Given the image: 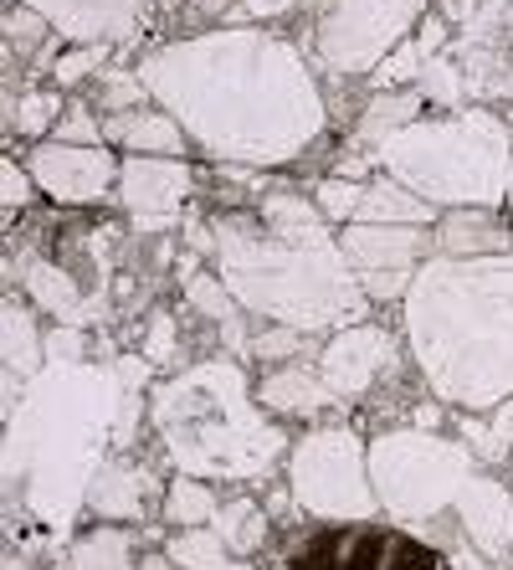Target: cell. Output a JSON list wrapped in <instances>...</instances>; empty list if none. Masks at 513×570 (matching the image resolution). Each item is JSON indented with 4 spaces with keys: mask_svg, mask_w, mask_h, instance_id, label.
<instances>
[{
    "mask_svg": "<svg viewBox=\"0 0 513 570\" xmlns=\"http://www.w3.org/2000/svg\"><path fill=\"white\" fill-rule=\"evenodd\" d=\"M103 52H108V47H72V52H62V57H57V67H52V82H57V88L82 82L92 67L103 62Z\"/></svg>",
    "mask_w": 513,
    "mask_h": 570,
    "instance_id": "31",
    "label": "cell"
},
{
    "mask_svg": "<svg viewBox=\"0 0 513 570\" xmlns=\"http://www.w3.org/2000/svg\"><path fill=\"white\" fill-rule=\"evenodd\" d=\"M31 186H37V180H31V175L21 170L16 159H0V206H6V216H11L16 206H27Z\"/></svg>",
    "mask_w": 513,
    "mask_h": 570,
    "instance_id": "34",
    "label": "cell"
},
{
    "mask_svg": "<svg viewBox=\"0 0 513 570\" xmlns=\"http://www.w3.org/2000/svg\"><path fill=\"white\" fill-rule=\"evenodd\" d=\"M82 350H88V340L78 324H57L47 334V365H82Z\"/></svg>",
    "mask_w": 513,
    "mask_h": 570,
    "instance_id": "33",
    "label": "cell"
},
{
    "mask_svg": "<svg viewBox=\"0 0 513 570\" xmlns=\"http://www.w3.org/2000/svg\"><path fill=\"white\" fill-rule=\"evenodd\" d=\"M119 159L108 155L103 145H37L31 149V180L37 190L57 200V206H88V200H103L108 190L119 186Z\"/></svg>",
    "mask_w": 513,
    "mask_h": 570,
    "instance_id": "11",
    "label": "cell"
},
{
    "mask_svg": "<svg viewBox=\"0 0 513 570\" xmlns=\"http://www.w3.org/2000/svg\"><path fill=\"white\" fill-rule=\"evenodd\" d=\"M62 145H103V129L92 124L88 108H72L62 124Z\"/></svg>",
    "mask_w": 513,
    "mask_h": 570,
    "instance_id": "37",
    "label": "cell"
},
{
    "mask_svg": "<svg viewBox=\"0 0 513 570\" xmlns=\"http://www.w3.org/2000/svg\"><path fill=\"white\" fill-rule=\"evenodd\" d=\"M422 98H436V104H447V108L462 104V82H457V72H452V62H426Z\"/></svg>",
    "mask_w": 513,
    "mask_h": 570,
    "instance_id": "32",
    "label": "cell"
},
{
    "mask_svg": "<svg viewBox=\"0 0 513 570\" xmlns=\"http://www.w3.org/2000/svg\"><path fill=\"white\" fill-rule=\"evenodd\" d=\"M41 27H47V21H41L37 11H21V16H11V21H6V37H11V41H37Z\"/></svg>",
    "mask_w": 513,
    "mask_h": 570,
    "instance_id": "40",
    "label": "cell"
},
{
    "mask_svg": "<svg viewBox=\"0 0 513 570\" xmlns=\"http://www.w3.org/2000/svg\"><path fill=\"white\" fill-rule=\"evenodd\" d=\"M52 31H62L78 47H114L145 27L149 0H21Z\"/></svg>",
    "mask_w": 513,
    "mask_h": 570,
    "instance_id": "12",
    "label": "cell"
},
{
    "mask_svg": "<svg viewBox=\"0 0 513 570\" xmlns=\"http://www.w3.org/2000/svg\"><path fill=\"white\" fill-rule=\"evenodd\" d=\"M375 159L426 206L493 212L499 200H509L513 134L499 114L462 108L452 119H416L411 129L391 134Z\"/></svg>",
    "mask_w": 513,
    "mask_h": 570,
    "instance_id": "6",
    "label": "cell"
},
{
    "mask_svg": "<svg viewBox=\"0 0 513 570\" xmlns=\"http://www.w3.org/2000/svg\"><path fill=\"white\" fill-rule=\"evenodd\" d=\"M406 340L442 401L503 406L513 396V253L432 257L406 293Z\"/></svg>",
    "mask_w": 513,
    "mask_h": 570,
    "instance_id": "2",
    "label": "cell"
},
{
    "mask_svg": "<svg viewBox=\"0 0 513 570\" xmlns=\"http://www.w3.org/2000/svg\"><path fill=\"white\" fill-rule=\"evenodd\" d=\"M216 273L231 288L237 308L273 318L277 330H329V324H355L365 308L355 267L344 247L314 226L298 237L277 232H251V226H216Z\"/></svg>",
    "mask_w": 513,
    "mask_h": 570,
    "instance_id": "4",
    "label": "cell"
},
{
    "mask_svg": "<svg viewBox=\"0 0 513 570\" xmlns=\"http://www.w3.org/2000/svg\"><path fill=\"white\" fill-rule=\"evenodd\" d=\"M457 519L462 534L483 550V556H503L513 544V493L503 489L499 478H467V489L457 499Z\"/></svg>",
    "mask_w": 513,
    "mask_h": 570,
    "instance_id": "15",
    "label": "cell"
},
{
    "mask_svg": "<svg viewBox=\"0 0 513 570\" xmlns=\"http://www.w3.org/2000/svg\"><path fill=\"white\" fill-rule=\"evenodd\" d=\"M124 381L119 371L92 365H47L37 375L27 406L11 416L6 478H31V509L52 530H67L72 509L88 504V483L98 473L103 438L119 432Z\"/></svg>",
    "mask_w": 513,
    "mask_h": 570,
    "instance_id": "3",
    "label": "cell"
},
{
    "mask_svg": "<svg viewBox=\"0 0 513 570\" xmlns=\"http://www.w3.org/2000/svg\"><path fill=\"white\" fill-rule=\"evenodd\" d=\"M103 139H114L119 149H134V155H149V159H180L190 134H185L170 114L139 108V114H119V119H108Z\"/></svg>",
    "mask_w": 513,
    "mask_h": 570,
    "instance_id": "17",
    "label": "cell"
},
{
    "mask_svg": "<svg viewBox=\"0 0 513 570\" xmlns=\"http://www.w3.org/2000/svg\"><path fill=\"white\" fill-rule=\"evenodd\" d=\"M190 196V170L180 159H149L129 155L119 170V200L129 206V216H139V226H165Z\"/></svg>",
    "mask_w": 513,
    "mask_h": 570,
    "instance_id": "14",
    "label": "cell"
},
{
    "mask_svg": "<svg viewBox=\"0 0 513 570\" xmlns=\"http://www.w3.org/2000/svg\"><path fill=\"white\" fill-rule=\"evenodd\" d=\"M72 570H134V540L114 524L82 534L72 544Z\"/></svg>",
    "mask_w": 513,
    "mask_h": 570,
    "instance_id": "25",
    "label": "cell"
},
{
    "mask_svg": "<svg viewBox=\"0 0 513 570\" xmlns=\"http://www.w3.org/2000/svg\"><path fill=\"white\" fill-rule=\"evenodd\" d=\"M149 98L211 159L273 170L324 134V98L283 37L257 27L200 31L149 52L134 67Z\"/></svg>",
    "mask_w": 513,
    "mask_h": 570,
    "instance_id": "1",
    "label": "cell"
},
{
    "mask_svg": "<svg viewBox=\"0 0 513 570\" xmlns=\"http://www.w3.org/2000/svg\"><path fill=\"white\" fill-rule=\"evenodd\" d=\"M447 6H467V0H447Z\"/></svg>",
    "mask_w": 513,
    "mask_h": 570,
    "instance_id": "45",
    "label": "cell"
},
{
    "mask_svg": "<svg viewBox=\"0 0 513 570\" xmlns=\"http://www.w3.org/2000/svg\"><path fill=\"white\" fill-rule=\"evenodd\" d=\"M318 212L329 216V222H355L359 206H365V186L349 180V175H329V180H318Z\"/></svg>",
    "mask_w": 513,
    "mask_h": 570,
    "instance_id": "29",
    "label": "cell"
},
{
    "mask_svg": "<svg viewBox=\"0 0 513 570\" xmlns=\"http://www.w3.org/2000/svg\"><path fill=\"white\" fill-rule=\"evenodd\" d=\"M170 350H175V324H170V314H159L155 330H149V340H145V360L155 365V360H165Z\"/></svg>",
    "mask_w": 513,
    "mask_h": 570,
    "instance_id": "39",
    "label": "cell"
},
{
    "mask_svg": "<svg viewBox=\"0 0 513 570\" xmlns=\"http://www.w3.org/2000/svg\"><path fill=\"white\" fill-rule=\"evenodd\" d=\"M27 293H31V304H41L47 314H57V324H88L92 304L82 298V288L72 283V273L57 263H31L27 267Z\"/></svg>",
    "mask_w": 513,
    "mask_h": 570,
    "instance_id": "19",
    "label": "cell"
},
{
    "mask_svg": "<svg viewBox=\"0 0 513 570\" xmlns=\"http://www.w3.org/2000/svg\"><path fill=\"white\" fill-rule=\"evenodd\" d=\"M155 489V478L145 468L124 463V458H108L88 483V509L103 519H139L145 514V499Z\"/></svg>",
    "mask_w": 513,
    "mask_h": 570,
    "instance_id": "16",
    "label": "cell"
},
{
    "mask_svg": "<svg viewBox=\"0 0 513 570\" xmlns=\"http://www.w3.org/2000/svg\"><path fill=\"white\" fill-rule=\"evenodd\" d=\"M509 422H513V412H503V426H477V422H467V448H473L477 458H487V463H499L503 452H509V442H503Z\"/></svg>",
    "mask_w": 513,
    "mask_h": 570,
    "instance_id": "35",
    "label": "cell"
},
{
    "mask_svg": "<svg viewBox=\"0 0 513 570\" xmlns=\"http://www.w3.org/2000/svg\"><path fill=\"white\" fill-rule=\"evenodd\" d=\"M216 493L200 483V478H175L170 493H165V519H170L175 530H206L216 524Z\"/></svg>",
    "mask_w": 513,
    "mask_h": 570,
    "instance_id": "23",
    "label": "cell"
},
{
    "mask_svg": "<svg viewBox=\"0 0 513 570\" xmlns=\"http://www.w3.org/2000/svg\"><path fill=\"white\" fill-rule=\"evenodd\" d=\"M185 298L206 318H221V324L237 318V298H231V288L221 283V273H190V278H185Z\"/></svg>",
    "mask_w": 513,
    "mask_h": 570,
    "instance_id": "28",
    "label": "cell"
},
{
    "mask_svg": "<svg viewBox=\"0 0 513 570\" xmlns=\"http://www.w3.org/2000/svg\"><path fill=\"white\" fill-rule=\"evenodd\" d=\"M41 360H47V340L37 334L31 314L21 304L0 308V365L6 375H37Z\"/></svg>",
    "mask_w": 513,
    "mask_h": 570,
    "instance_id": "22",
    "label": "cell"
},
{
    "mask_svg": "<svg viewBox=\"0 0 513 570\" xmlns=\"http://www.w3.org/2000/svg\"><path fill=\"white\" fill-rule=\"evenodd\" d=\"M369 478H375V499L395 524H422L442 509H457L473 478V448L422 426L385 432L369 442Z\"/></svg>",
    "mask_w": 513,
    "mask_h": 570,
    "instance_id": "7",
    "label": "cell"
},
{
    "mask_svg": "<svg viewBox=\"0 0 513 570\" xmlns=\"http://www.w3.org/2000/svg\"><path fill=\"white\" fill-rule=\"evenodd\" d=\"M503 206H509V216H513V170H509V200H503Z\"/></svg>",
    "mask_w": 513,
    "mask_h": 570,
    "instance_id": "43",
    "label": "cell"
},
{
    "mask_svg": "<svg viewBox=\"0 0 513 570\" xmlns=\"http://www.w3.org/2000/svg\"><path fill=\"white\" fill-rule=\"evenodd\" d=\"M57 114H62V98H57V94H27L21 104L11 108V129H21L27 139H37V134L47 129Z\"/></svg>",
    "mask_w": 513,
    "mask_h": 570,
    "instance_id": "30",
    "label": "cell"
},
{
    "mask_svg": "<svg viewBox=\"0 0 513 570\" xmlns=\"http://www.w3.org/2000/svg\"><path fill=\"white\" fill-rule=\"evenodd\" d=\"M426 0H329L318 16V62L334 72H375L422 27Z\"/></svg>",
    "mask_w": 513,
    "mask_h": 570,
    "instance_id": "9",
    "label": "cell"
},
{
    "mask_svg": "<svg viewBox=\"0 0 513 570\" xmlns=\"http://www.w3.org/2000/svg\"><path fill=\"white\" fill-rule=\"evenodd\" d=\"M359 226H426L432 222V206H426L422 196H411L401 180H375V186H365V206H359L355 216Z\"/></svg>",
    "mask_w": 513,
    "mask_h": 570,
    "instance_id": "21",
    "label": "cell"
},
{
    "mask_svg": "<svg viewBox=\"0 0 513 570\" xmlns=\"http://www.w3.org/2000/svg\"><path fill=\"white\" fill-rule=\"evenodd\" d=\"M196 6H200V11H221L226 0H196Z\"/></svg>",
    "mask_w": 513,
    "mask_h": 570,
    "instance_id": "42",
    "label": "cell"
},
{
    "mask_svg": "<svg viewBox=\"0 0 513 570\" xmlns=\"http://www.w3.org/2000/svg\"><path fill=\"white\" fill-rule=\"evenodd\" d=\"M395 360V340L375 324H344L334 334L324 355H318V375L329 381L334 401H359L369 385L381 381V371Z\"/></svg>",
    "mask_w": 513,
    "mask_h": 570,
    "instance_id": "13",
    "label": "cell"
},
{
    "mask_svg": "<svg viewBox=\"0 0 513 570\" xmlns=\"http://www.w3.org/2000/svg\"><path fill=\"white\" fill-rule=\"evenodd\" d=\"M165 556L175 560V570H237L231 544H226L216 530H180Z\"/></svg>",
    "mask_w": 513,
    "mask_h": 570,
    "instance_id": "24",
    "label": "cell"
},
{
    "mask_svg": "<svg viewBox=\"0 0 513 570\" xmlns=\"http://www.w3.org/2000/svg\"><path fill=\"white\" fill-rule=\"evenodd\" d=\"M257 401H263L267 412H283V416H314L334 401V391L318 371H308V365H288V371L267 375L263 391H257Z\"/></svg>",
    "mask_w": 513,
    "mask_h": 570,
    "instance_id": "18",
    "label": "cell"
},
{
    "mask_svg": "<svg viewBox=\"0 0 513 570\" xmlns=\"http://www.w3.org/2000/svg\"><path fill=\"white\" fill-rule=\"evenodd\" d=\"M145 82H139V72H129V78H124V72H114V78H108V88H103V108H129V114H139V104H145Z\"/></svg>",
    "mask_w": 513,
    "mask_h": 570,
    "instance_id": "36",
    "label": "cell"
},
{
    "mask_svg": "<svg viewBox=\"0 0 513 570\" xmlns=\"http://www.w3.org/2000/svg\"><path fill=\"white\" fill-rule=\"evenodd\" d=\"M416 108H422V94H381L375 104H369L365 124H359V139L381 149L391 134H401V129L416 124Z\"/></svg>",
    "mask_w": 513,
    "mask_h": 570,
    "instance_id": "27",
    "label": "cell"
},
{
    "mask_svg": "<svg viewBox=\"0 0 513 570\" xmlns=\"http://www.w3.org/2000/svg\"><path fill=\"white\" fill-rule=\"evenodd\" d=\"M436 237H442V253L447 257H503L509 253V232L487 212H452L447 222L436 226Z\"/></svg>",
    "mask_w": 513,
    "mask_h": 570,
    "instance_id": "20",
    "label": "cell"
},
{
    "mask_svg": "<svg viewBox=\"0 0 513 570\" xmlns=\"http://www.w3.org/2000/svg\"><path fill=\"white\" fill-rule=\"evenodd\" d=\"M339 247L369 298H401V293H411L416 273L426 267L422 226H359L355 222L339 237Z\"/></svg>",
    "mask_w": 513,
    "mask_h": 570,
    "instance_id": "10",
    "label": "cell"
},
{
    "mask_svg": "<svg viewBox=\"0 0 513 570\" xmlns=\"http://www.w3.org/2000/svg\"><path fill=\"white\" fill-rule=\"evenodd\" d=\"M293 6H303V0H241V11L257 16V21H263V16H288Z\"/></svg>",
    "mask_w": 513,
    "mask_h": 570,
    "instance_id": "41",
    "label": "cell"
},
{
    "mask_svg": "<svg viewBox=\"0 0 513 570\" xmlns=\"http://www.w3.org/2000/svg\"><path fill=\"white\" fill-rule=\"evenodd\" d=\"M155 432L180 478H263L283 458V432L263 416L231 360H200L155 391Z\"/></svg>",
    "mask_w": 513,
    "mask_h": 570,
    "instance_id": "5",
    "label": "cell"
},
{
    "mask_svg": "<svg viewBox=\"0 0 513 570\" xmlns=\"http://www.w3.org/2000/svg\"><path fill=\"white\" fill-rule=\"evenodd\" d=\"M211 530L231 544V556H251V550H263V540H267V514L251 504V499H231V504L216 514Z\"/></svg>",
    "mask_w": 513,
    "mask_h": 570,
    "instance_id": "26",
    "label": "cell"
},
{
    "mask_svg": "<svg viewBox=\"0 0 513 570\" xmlns=\"http://www.w3.org/2000/svg\"><path fill=\"white\" fill-rule=\"evenodd\" d=\"M298 345H303V334H298V330H273V334H257V340H251V350H257V355H267V360L293 355Z\"/></svg>",
    "mask_w": 513,
    "mask_h": 570,
    "instance_id": "38",
    "label": "cell"
},
{
    "mask_svg": "<svg viewBox=\"0 0 513 570\" xmlns=\"http://www.w3.org/2000/svg\"><path fill=\"white\" fill-rule=\"evenodd\" d=\"M288 489L303 514L329 519V524H365L381 509L375 478H369V448L349 426H318L293 442Z\"/></svg>",
    "mask_w": 513,
    "mask_h": 570,
    "instance_id": "8",
    "label": "cell"
},
{
    "mask_svg": "<svg viewBox=\"0 0 513 570\" xmlns=\"http://www.w3.org/2000/svg\"><path fill=\"white\" fill-rule=\"evenodd\" d=\"M6 570H31V566H16V560H11V566H6Z\"/></svg>",
    "mask_w": 513,
    "mask_h": 570,
    "instance_id": "44",
    "label": "cell"
}]
</instances>
